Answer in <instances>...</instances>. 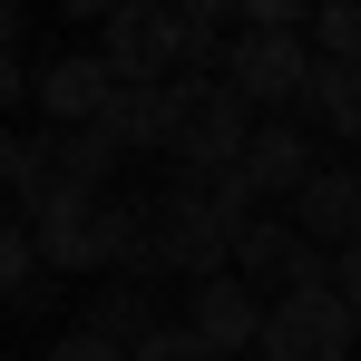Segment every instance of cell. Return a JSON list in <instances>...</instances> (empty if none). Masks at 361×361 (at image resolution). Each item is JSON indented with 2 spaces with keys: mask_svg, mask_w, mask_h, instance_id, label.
I'll return each instance as SVG.
<instances>
[{
  "mask_svg": "<svg viewBox=\"0 0 361 361\" xmlns=\"http://www.w3.org/2000/svg\"><path fill=\"white\" fill-rule=\"evenodd\" d=\"M118 283H157V274H185V283H205V274H225V225L195 205V195H137V235L118 244Z\"/></svg>",
  "mask_w": 361,
  "mask_h": 361,
  "instance_id": "obj_1",
  "label": "cell"
},
{
  "mask_svg": "<svg viewBox=\"0 0 361 361\" xmlns=\"http://www.w3.org/2000/svg\"><path fill=\"white\" fill-rule=\"evenodd\" d=\"M127 235H137V195H118V185H78V195H59V205L30 225V254H39L49 274H98V264H118Z\"/></svg>",
  "mask_w": 361,
  "mask_h": 361,
  "instance_id": "obj_2",
  "label": "cell"
},
{
  "mask_svg": "<svg viewBox=\"0 0 361 361\" xmlns=\"http://www.w3.org/2000/svg\"><path fill=\"white\" fill-rule=\"evenodd\" d=\"M302 78H312V49L302 39H274V30H235L225 59H215V88L235 98L244 118H293Z\"/></svg>",
  "mask_w": 361,
  "mask_h": 361,
  "instance_id": "obj_3",
  "label": "cell"
},
{
  "mask_svg": "<svg viewBox=\"0 0 361 361\" xmlns=\"http://www.w3.org/2000/svg\"><path fill=\"white\" fill-rule=\"evenodd\" d=\"M361 322L332 302V283L312 293H274L264 302V332H254V361H352Z\"/></svg>",
  "mask_w": 361,
  "mask_h": 361,
  "instance_id": "obj_4",
  "label": "cell"
},
{
  "mask_svg": "<svg viewBox=\"0 0 361 361\" xmlns=\"http://www.w3.org/2000/svg\"><path fill=\"white\" fill-rule=\"evenodd\" d=\"M98 59L118 88H176L185 59H176V10H147V0H127L98 20Z\"/></svg>",
  "mask_w": 361,
  "mask_h": 361,
  "instance_id": "obj_5",
  "label": "cell"
},
{
  "mask_svg": "<svg viewBox=\"0 0 361 361\" xmlns=\"http://www.w3.org/2000/svg\"><path fill=\"white\" fill-rule=\"evenodd\" d=\"M244 137H254V118H244L215 78H176V137H166L176 166H235Z\"/></svg>",
  "mask_w": 361,
  "mask_h": 361,
  "instance_id": "obj_6",
  "label": "cell"
},
{
  "mask_svg": "<svg viewBox=\"0 0 361 361\" xmlns=\"http://www.w3.org/2000/svg\"><path fill=\"white\" fill-rule=\"evenodd\" d=\"M312 166H322V157H312V137H302L293 118H254V137H244V157H235L244 195H254V205H274V215L302 195V176H312Z\"/></svg>",
  "mask_w": 361,
  "mask_h": 361,
  "instance_id": "obj_7",
  "label": "cell"
},
{
  "mask_svg": "<svg viewBox=\"0 0 361 361\" xmlns=\"http://www.w3.org/2000/svg\"><path fill=\"white\" fill-rule=\"evenodd\" d=\"M176 332H185V342H205L215 361H235V352H254V332H264V302L244 293L235 274H205V283H185Z\"/></svg>",
  "mask_w": 361,
  "mask_h": 361,
  "instance_id": "obj_8",
  "label": "cell"
},
{
  "mask_svg": "<svg viewBox=\"0 0 361 361\" xmlns=\"http://www.w3.org/2000/svg\"><path fill=\"white\" fill-rule=\"evenodd\" d=\"M283 225H293L312 254H342V244L361 235V166H312L302 195L283 205Z\"/></svg>",
  "mask_w": 361,
  "mask_h": 361,
  "instance_id": "obj_9",
  "label": "cell"
},
{
  "mask_svg": "<svg viewBox=\"0 0 361 361\" xmlns=\"http://www.w3.org/2000/svg\"><path fill=\"white\" fill-rule=\"evenodd\" d=\"M30 98L49 108V127H98V108L118 98V78L98 49H59L49 68H30Z\"/></svg>",
  "mask_w": 361,
  "mask_h": 361,
  "instance_id": "obj_10",
  "label": "cell"
},
{
  "mask_svg": "<svg viewBox=\"0 0 361 361\" xmlns=\"http://www.w3.org/2000/svg\"><path fill=\"white\" fill-rule=\"evenodd\" d=\"M293 127L312 137H342V147H361V59H312V78H302L293 98Z\"/></svg>",
  "mask_w": 361,
  "mask_h": 361,
  "instance_id": "obj_11",
  "label": "cell"
},
{
  "mask_svg": "<svg viewBox=\"0 0 361 361\" xmlns=\"http://www.w3.org/2000/svg\"><path fill=\"white\" fill-rule=\"evenodd\" d=\"M98 127L118 137V157H166V137H176V88H118Z\"/></svg>",
  "mask_w": 361,
  "mask_h": 361,
  "instance_id": "obj_12",
  "label": "cell"
},
{
  "mask_svg": "<svg viewBox=\"0 0 361 361\" xmlns=\"http://www.w3.org/2000/svg\"><path fill=\"white\" fill-rule=\"evenodd\" d=\"M78 332H98V342H118V352H137L147 332H166V302L147 293V283H108V293L78 312Z\"/></svg>",
  "mask_w": 361,
  "mask_h": 361,
  "instance_id": "obj_13",
  "label": "cell"
},
{
  "mask_svg": "<svg viewBox=\"0 0 361 361\" xmlns=\"http://www.w3.org/2000/svg\"><path fill=\"white\" fill-rule=\"evenodd\" d=\"M49 166H59V185H108L118 176V137L108 127H49Z\"/></svg>",
  "mask_w": 361,
  "mask_h": 361,
  "instance_id": "obj_14",
  "label": "cell"
},
{
  "mask_svg": "<svg viewBox=\"0 0 361 361\" xmlns=\"http://www.w3.org/2000/svg\"><path fill=\"white\" fill-rule=\"evenodd\" d=\"M10 195H20V225H39L59 195H78V185H59V166H49V137H30V147H10Z\"/></svg>",
  "mask_w": 361,
  "mask_h": 361,
  "instance_id": "obj_15",
  "label": "cell"
},
{
  "mask_svg": "<svg viewBox=\"0 0 361 361\" xmlns=\"http://www.w3.org/2000/svg\"><path fill=\"white\" fill-rule=\"evenodd\" d=\"M302 49L312 59H361V0H322L302 20Z\"/></svg>",
  "mask_w": 361,
  "mask_h": 361,
  "instance_id": "obj_16",
  "label": "cell"
},
{
  "mask_svg": "<svg viewBox=\"0 0 361 361\" xmlns=\"http://www.w3.org/2000/svg\"><path fill=\"white\" fill-rule=\"evenodd\" d=\"M30 274H39V254H30V225H20V215H0V302L20 293Z\"/></svg>",
  "mask_w": 361,
  "mask_h": 361,
  "instance_id": "obj_17",
  "label": "cell"
},
{
  "mask_svg": "<svg viewBox=\"0 0 361 361\" xmlns=\"http://www.w3.org/2000/svg\"><path fill=\"white\" fill-rule=\"evenodd\" d=\"M322 283H332V302H342V312L361 322V235L342 244V254H332V274H322Z\"/></svg>",
  "mask_w": 361,
  "mask_h": 361,
  "instance_id": "obj_18",
  "label": "cell"
},
{
  "mask_svg": "<svg viewBox=\"0 0 361 361\" xmlns=\"http://www.w3.org/2000/svg\"><path fill=\"white\" fill-rule=\"evenodd\" d=\"M127 361H215V352H205V342H185L176 322H166V332H147V342H137Z\"/></svg>",
  "mask_w": 361,
  "mask_h": 361,
  "instance_id": "obj_19",
  "label": "cell"
},
{
  "mask_svg": "<svg viewBox=\"0 0 361 361\" xmlns=\"http://www.w3.org/2000/svg\"><path fill=\"white\" fill-rule=\"evenodd\" d=\"M39 361H127V352H118V342H98V332H78V322H68V332H59V342H49Z\"/></svg>",
  "mask_w": 361,
  "mask_h": 361,
  "instance_id": "obj_20",
  "label": "cell"
},
{
  "mask_svg": "<svg viewBox=\"0 0 361 361\" xmlns=\"http://www.w3.org/2000/svg\"><path fill=\"white\" fill-rule=\"evenodd\" d=\"M30 98V68H20V49H0V108H20Z\"/></svg>",
  "mask_w": 361,
  "mask_h": 361,
  "instance_id": "obj_21",
  "label": "cell"
},
{
  "mask_svg": "<svg viewBox=\"0 0 361 361\" xmlns=\"http://www.w3.org/2000/svg\"><path fill=\"white\" fill-rule=\"evenodd\" d=\"M0 49H20V10L10 0H0Z\"/></svg>",
  "mask_w": 361,
  "mask_h": 361,
  "instance_id": "obj_22",
  "label": "cell"
},
{
  "mask_svg": "<svg viewBox=\"0 0 361 361\" xmlns=\"http://www.w3.org/2000/svg\"><path fill=\"white\" fill-rule=\"evenodd\" d=\"M10 147H20V137H10V127H0V176H10Z\"/></svg>",
  "mask_w": 361,
  "mask_h": 361,
  "instance_id": "obj_23",
  "label": "cell"
},
{
  "mask_svg": "<svg viewBox=\"0 0 361 361\" xmlns=\"http://www.w3.org/2000/svg\"><path fill=\"white\" fill-rule=\"evenodd\" d=\"M0 361H10V352H0Z\"/></svg>",
  "mask_w": 361,
  "mask_h": 361,
  "instance_id": "obj_24",
  "label": "cell"
}]
</instances>
